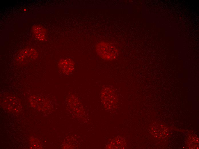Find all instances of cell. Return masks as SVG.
I'll use <instances>...</instances> for the list:
<instances>
[{
  "mask_svg": "<svg viewBox=\"0 0 199 149\" xmlns=\"http://www.w3.org/2000/svg\"><path fill=\"white\" fill-rule=\"evenodd\" d=\"M96 50L98 55L102 58L107 60L116 59L118 54L117 48L109 43L102 42L96 46Z\"/></svg>",
  "mask_w": 199,
  "mask_h": 149,
  "instance_id": "1",
  "label": "cell"
},
{
  "mask_svg": "<svg viewBox=\"0 0 199 149\" xmlns=\"http://www.w3.org/2000/svg\"><path fill=\"white\" fill-rule=\"evenodd\" d=\"M3 106L6 109L13 112H18L20 111L21 105L19 100L15 97H7L4 100Z\"/></svg>",
  "mask_w": 199,
  "mask_h": 149,
  "instance_id": "2",
  "label": "cell"
},
{
  "mask_svg": "<svg viewBox=\"0 0 199 149\" xmlns=\"http://www.w3.org/2000/svg\"><path fill=\"white\" fill-rule=\"evenodd\" d=\"M102 99L105 105L114 107L117 102V97L115 91L111 88H106L102 92Z\"/></svg>",
  "mask_w": 199,
  "mask_h": 149,
  "instance_id": "3",
  "label": "cell"
},
{
  "mask_svg": "<svg viewBox=\"0 0 199 149\" xmlns=\"http://www.w3.org/2000/svg\"><path fill=\"white\" fill-rule=\"evenodd\" d=\"M37 54L33 49L27 48L22 50L19 54L17 60L22 63H26L36 58Z\"/></svg>",
  "mask_w": 199,
  "mask_h": 149,
  "instance_id": "4",
  "label": "cell"
},
{
  "mask_svg": "<svg viewBox=\"0 0 199 149\" xmlns=\"http://www.w3.org/2000/svg\"><path fill=\"white\" fill-rule=\"evenodd\" d=\"M59 66L61 72L65 75L70 74L73 72L75 68L73 61L68 59L61 60Z\"/></svg>",
  "mask_w": 199,
  "mask_h": 149,
  "instance_id": "5",
  "label": "cell"
},
{
  "mask_svg": "<svg viewBox=\"0 0 199 149\" xmlns=\"http://www.w3.org/2000/svg\"><path fill=\"white\" fill-rule=\"evenodd\" d=\"M32 31L34 35L38 40L43 41L45 40L46 31L43 27L39 25H35L33 27Z\"/></svg>",
  "mask_w": 199,
  "mask_h": 149,
  "instance_id": "6",
  "label": "cell"
}]
</instances>
